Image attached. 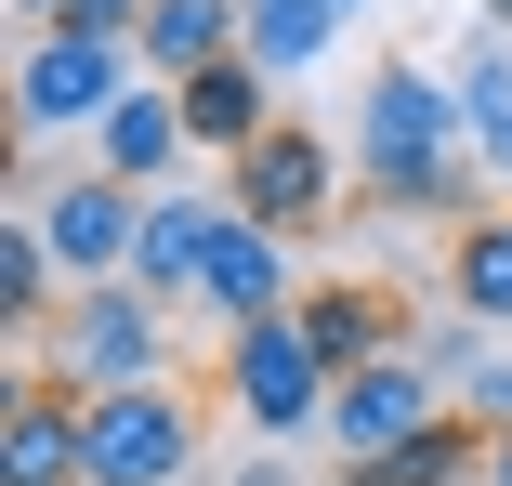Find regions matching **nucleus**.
<instances>
[{"instance_id":"ddd939ff","label":"nucleus","mask_w":512,"mask_h":486,"mask_svg":"<svg viewBox=\"0 0 512 486\" xmlns=\"http://www.w3.org/2000/svg\"><path fill=\"white\" fill-rule=\"evenodd\" d=\"M171 158H184V92H158V79H145L132 106L92 132V171H119L132 198H171Z\"/></svg>"},{"instance_id":"412c9836","label":"nucleus","mask_w":512,"mask_h":486,"mask_svg":"<svg viewBox=\"0 0 512 486\" xmlns=\"http://www.w3.org/2000/svg\"><path fill=\"white\" fill-rule=\"evenodd\" d=\"M302 14H329V27H355V14H368V0H302Z\"/></svg>"},{"instance_id":"2eb2a0df","label":"nucleus","mask_w":512,"mask_h":486,"mask_svg":"<svg viewBox=\"0 0 512 486\" xmlns=\"http://www.w3.org/2000/svg\"><path fill=\"white\" fill-rule=\"evenodd\" d=\"M302 342H316V368H329V381H355V368H381L407 329H394L381 289H302Z\"/></svg>"},{"instance_id":"dca6fc26","label":"nucleus","mask_w":512,"mask_h":486,"mask_svg":"<svg viewBox=\"0 0 512 486\" xmlns=\"http://www.w3.org/2000/svg\"><path fill=\"white\" fill-rule=\"evenodd\" d=\"M447 303L473 329H512V211H486V224L447 237Z\"/></svg>"},{"instance_id":"39448f33","label":"nucleus","mask_w":512,"mask_h":486,"mask_svg":"<svg viewBox=\"0 0 512 486\" xmlns=\"http://www.w3.org/2000/svg\"><path fill=\"white\" fill-rule=\"evenodd\" d=\"M329 198H342V158H329V132H302V119H276V132L224 171V211L263 224V237H316Z\"/></svg>"},{"instance_id":"6e6552de","label":"nucleus","mask_w":512,"mask_h":486,"mask_svg":"<svg viewBox=\"0 0 512 486\" xmlns=\"http://www.w3.org/2000/svg\"><path fill=\"white\" fill-rule=\"evenodd\" d=\"M224 395H237V421H250V434H302V421H329V395H342V381L316 368L302 316H276V329L224 342Z\"/></svg>"},{"instance_id":"0eeeda50","label":"nucleus","mask_w":512,"mask_h":486,"mask_svg":"<svg viewBox=\"0 0 512 486\" xmlns=\"http://www.w3.org/2000/svg\"><path fill=\"white\" fill-rule=\"evenodd\" d=\"M434 421H447V381H434L421 342H394L381 368H355L342 395H329V447L342 460H394V447H421Z\"/></svg>"},{"instance_id":"f3484780","label":"nucleus","mask_w":512,"mask_h":486,"mask_svg":"<svg viewBox=\"0 0 512 486\" xmlns=\"http://www.w3.org/2000/svg\"><path fill=\"white\" fill-rule=\"evenodd\" d=\"M460 132H473V171L512 184V40H499V27L460 53Z\"/></svg>"},{"instance_id":"f257e3e1","label":"nucleus","mask_w":512,"mask_h":486,"mask_svg":"<svg viewBox=\"0 0 512 486\" xmlns=\"http://www.w3.org/2000/svg\"><path fill=\"white\" fill-rule=\"evenodd\" d=\"M355 171H368V198L381 211H447L460 184H473V132H460V79L434 66H381L368 79V106H355Z\"/></svg>"},{"instance_id":"f03ea898","label":"nucleus","mask_w":512,"mask_h":486,"mask_svg":"<svg viewBox=\"0 0 512 486\" xmlns=\"http://www.w3.org/2000/svg\"><path fill=\"white\" fill-rule=\"evenodd\" d=\"M53 368L66 395H145V381H171V303H145V289H79V303L53 316Z\"/></svg>"},{"instance_id":"423d86ee","label":"nucleus","mask_w":512,"mask_h":486,"mask_svg":"<svg viewBox=\"0 0 512 486\" xmlns=\"http://www.w3.org/2000/svg\"><path fill=\"white\" fill-rule=\"evenodd\" d=\"M27 211H40V237H53V263H66L79 289H119V276H132V250H145V198H132L119 171L27 184Z\"/></svg>"},{"instance_id":"20e7f679","label":"nucleus","mask_w":512,"mask_h":486,"mask_svg":"<svg viewBox=\"0 0 512 486\" xmlns=\"http://www.w3.org/2000/svg\"><path fill=\"white\" fill-rule=\"evenodd\" d=\"M132 92H145V66L106 53V40H27V66H14V132H27V145H40V132H106Z\"/></svg>"},{"instance_id":"aec40b11","label":"nucleus","mask_w":512,"mask_h":486,"mask_svg":"<svg viewBox=\"0 0 512 486\" xmlns=\"http://www.w3.org/2000/svg\"><path fill=\"white\" fill-rule=\"evenodd\" d=\"M40 40H106V53H132V40H145V0H40Z\"/></svg>"},{"instance_id":"1a4fd4ad","label":"nucleus","mask_w":512,"mask_h":486,"mask_svg":"<svg viewBox=\"0 0 512 486\" xmlns=\"http://www.w3.org/2000/svg\"><path fill=\"white\" fill-rule=\"evenodd\" d=\"M197 303H211V329H224V342H250V329H276V316H302V303H289V237H263V224H237V211H224L211 263H197Z\"/></svg>"},{"instance_id":"b1692460","label":"nucleus","mask_w":512,"mask_h":486,"mask_svg":"<svg viewBox=\"0 0 512 486\" xmlns=\"http://www.w3.org/2000/svg\"><path fill=\"white\" fill-rule=\"evenodd\" d=\"M237 486H289V473H237Z\"/></svg>"},{"instance_id":"5701e85b","label":"nucleus","mask_w":512,"mask_h":486,"mask_svg":"<svg viewBox=\"0 0 512 486\" xmlns=\"http://www.w3.org/2000/svg\"><path fill=\"white\" fill-rule=\"evenodd\" d=\"M486 27H499V40H512V0H486Z\"/></svg>"},{"instance_id":"6ab92c4d","label":"nucleus","mask_w":512,"mask_h":486,"mask_svg":"<svg viewBox=\"0 0 512 486\" xmlns=\"http://www.w3.org/2000/svg\"><path fill=\"white\" fill-rule=\"evenodd\" d=\"M53 289H66V263H53L40 211L14 198V211H0V329H40V316H53Z\"/></svg>"},{"instance_id":"9b49d317","label":"nucleus","mask_w":512,"mask_h":486,"mask_svg":"<svg viewBox=\"0 0 512 486\" xmlns=\"http://www.w3.org/2000/svg\"><path fill=\"white\" fill-rule=\"evenodd\" d=\"M0 486H79V395L66 381L0 395Z\"/></svg>"},{"instance_id":"9d476101","label":"nucleus","mask_w":512,"mask_h":486,"mask_svg":"<svg viewBox=\"0 0 512 486\" xmlns=\"http://www.w3.org/2000/svg\"><path fill=\"white\" fill-rule=\"evenodd\" d=\"M224 53H250V0H145L132 66H145L158 92H184L197 66H224Z\"/></svg>"},{"instance_id":"7ed1b4c3","label":"nucleus","mask_w":512,"mask_h":486,"mask_svg":"<svg viewBox=\"0 0 512 486\" xmlns=\"http://www.w3.org/2000/svg\"><path fill=\"white\" fill-rule=\"evenodd\" d=\"M197 460V408L171 381L145 395H79V486H184Z\"/></svg>"},{"instance_id":"4468645a","label":"nucleus","mask_w":512,"mask_h":486,"mask_svg":"<svg viewBox=\"0 0 512 486\" xmlns=\"http://www.w3.org/2000/svg\"><path fill=\"white\" fill-rule=\"evenodd\" d=\"M224 237V198H145V250H132V289L145 303H197V263Z\"/></svg>"},{"instance_id":"f8f14e48","label":"nucleus","mask_w":512,"mask_h":486,"mask_svg":"<svg viewBox=\"0 0 512 486\" xmlns=\"http://www.w3.org/2000/svg\"><path fill=\"white\" fill-rule=\"evenodd\" d=\"M263 132H276V79H263L250 53H224V66H197V79H184V145H211V158L237 171Z\"/></svg>"},{"instance_id":"4be33fe9","label":"nucleus","mask_w":512,"mask_h":486,"mask_svg":"<svg viewBox=\"0 0 512 486\" xmlns=\"http://www.w3.org/2000/svg\"><path fill=\"white\" fill-rule=\"evenodd\" d=\"M486 486H512V434H499V447H486Z\"/></svg>"},{"instance_id":"a211bd4d","label":"nucleus","mask_w":512,"mask_h":486,"mask_svg":"<svg viewBox=\"0 0 512 486\" xmlns=\"http://www.w3.org/2000/svg\"><path fill=\"white\" fill-rule=\"evenodd\" d=\"M486 447H499V434H473V421L447 408L421 447H394V460H342V486H473V473H486Z\"/></svg>"}]
</instances>
